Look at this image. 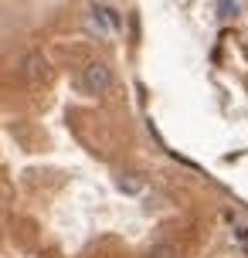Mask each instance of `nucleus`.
I'll use <instances>...</instances> for the list:
<instances>
[{
    "label": "nucleus",
    "mask_w": 248,
    "mask_h": 258,
    "mask_svg": "<svg viewBox=\"0 0 248 258\" xmlns=\"http://www.w3.org/2000/svg\"><path fill=\"white\" fill-rule=\"evenodd\" d=\"M109 85H112V68H109L105 61L95 58V61H89L85 68H82V89L85 92L99 95V92H105Z\"/></svg>",
    "instance_id": "obj_1"
},
{
    "label": "nucleus",
    "mask_w": 248,
    "mask_h": 258,
    "mask_svg": "<svg viewBox=\"0 0 248 258\" xmlns=\"http://www.w3.org/2000/svg\"><path fill=\"white\" fill-rule=\"evenodd\" d=\"M146 258H180V248L173 245V241H160L146 251Z\"/></svg>",
    "instance_id": "obj_4"
},
{
    "label": "nucleus",
    "mask_w": 248,
    "mask_h": 258,
    "mask_svg": "<svg viewBox=\"0 0 248 258\" xmlns=\"http://www.w3.org/2000/svg\"><path fill=\"white\" fill-rule=\"evenodd\" d=\"M89 27L99 31V34H116L119 31V17L109 11V7H99V4H95V7L89 11Z\"/></svg>",
    "instance_id": "obj_3"
},
{
    "label": "nucleus",
    "mask_w": 248,
    "mask_h": 258,
    "mask_svg": "<svg viewBox=\"0 0 248 258\" xmlns=\"http://www.w3.org/2000/svg\"><path fill=\"white\" fill-rule=\"evenodd\" d=\"M116 183H119V190H122V194H140V190H143V180H140V177H130V173H119Z\"/></svg>",
    "instance_id": "obj_5"
},
{
    "label": "nucleus",
    "mask_w": 248,
    "mask_h": 258,
    "mask_svg": "<svg viewBox=\"0 0 248 258\" xmlns=\"http://www.w3.org/2000/svg\"><path fill=\"white\" fill-rule=\"evenodd\" d=\"M48 75H51V64H48V58L41 51H27L21 58V78H24L27 85H44Z\"/></svg>",
    "instance_id": "obj_2"
}]
</instances>
